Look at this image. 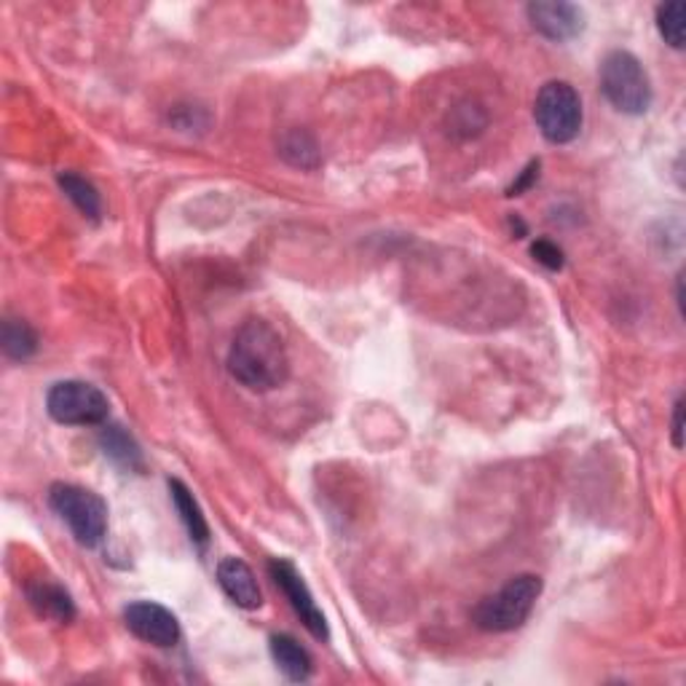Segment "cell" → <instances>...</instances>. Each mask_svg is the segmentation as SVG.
<instances>
[{"label": "cell", "instance_id": "obj_13", "mask_svg": "<svg viewBox=\"0 0 686 686\" xmlns=\"http://www.w3.org/2000/svg\"><path fill=\"white\" fill-rule=\"evenodd\" d=\"M169 496H172V505H175L177 514H180L182 525H186L188 536H191V542H196L199 547H207L209 525H207V518H204L202 507H199L196 496L191 494V488H188L182 480L172 478L169 480Z\"/></svg>", "mask_w": 686, "mask_h": 686}, {"label": "cell", "instance_id": "obj_18", "mask_svg": "<svg viewBox=\"0 0 686 686\" xmlns=\"http://www.w3.org/2000/svg\"><path fill=\"white\" fill-rule=\"evenodd\" d=\"M485 124H488V116L478 102H461L448 116V131L454 137H461V140L478 137L485 129Z\"/></svg>", "mask_w": 686, "mask_h": 686}, {"label": "cell", "instance_id": "obj_12", "mask_svg": "<svg viewBox=\"0 0 686 686\" xmlns=\"http://www.w3.org/2000/svg\"><path fill=\"white\" fill-rule=\"evenodd\" d=\"M268 649H271V660L277 662V668L290 678V682L301 684L312 678V657H308V651L303 649L293 636L277 633V636H271V641H268Z\"/></svg>", "mask_w": 686, "mask_h": 686}, {"label": "cell", "instance_id": "obj_15", "mask_svg": "<svg viewBox=\"0 0 686 686\" xmlns=\"http://www.w3.org/2000/svg\"><path fill=\"white\" fill-rule=\"evenodd\" d=\"M279 156L295 169H317L319 167V145L312 131L288 129L279 137Z\"/></svg>", "mask_w": 686, "mask_h": 686}, {"label": "cell", "instance_id": "obj_21", "mask_svg": "<svg viewBox=\"0 0 686 686\" xmlns=\"http://www.w3.org/2000/svg\"><path fill=\"white\" fill-rule=\"evenodd\" d=\"M536 177H539V158H536V162H531L529 167L520 172L518 180H514L512 186L507 188V196H520V193H523V191H529L531 182H534Z\"/></svg>", "mask_w": 686, "mask_h": 686}, {"label": "cell", "instance_id": "obj_10", "mask_svg": "<svg viewBox=\"0 0 686 686\" xmlns=\"http://www.w3.org/2000/svg\"><path fill=\"white\" fill-rule=\"evenodd\" d=\"M217 585L239 609L255 611L263 606V593L257 587L255 571L242 558H223L217 563Z\"/></svg>", "mask_w": 686, "mask_h": 686}, {"label": "cell", "instance_id": "obj_11", "mask_svg": "<svg viewBox=\"0 0 686 686\" xmlns=\"http://www.w3.org/2000/svg\"><path fill=\"white\" fill-rule=\"evenodd\" d=\"M25 593L36 614L49 617V620L62 622V625L76 620V604H73L71 593L62 585H56V582L36 580L25 587Z\"/></svg>", "mask_w": 686, "mask_h": 686}, {"label": "cell", "instance_id": "obj_8", "mask_svg": "<svg viewBox=\"0 0 686 686\" xmlns=\"http://www.w3.org/2000/svg\"><path fill=\"white\" fill-rule=\"evenodd\" d=\"M124 622H127L129 633H135L140 641L158 646V649H169L180 641V622L167 606L156 604V600L129 604L124 609Z\"/></svg>", "mask_w": 686, "mask_h": 686}, {"label": "cell", "instance_id": "obj_1", "mask_svg": "<svg viewBox=\"0 0 686 686\" xmlns=\"http://www.w3.org/2000/svg\"><path fill=\"white\" fill-rule=\"evenodd\" d=\"M228 373L250 392L282 386L290 376V357L279 330L261 317L239 325L228 348Z\"/></svg>", "mask_w": 686, "mask_h": 686}, {"label": "cell", "instance_id": "obj_3", "mask_svg": "<svg viewBox=\"0 0 686 686\" xmlns=\"http://www.w3.org/2000/svg\"><path fill=\"white\" fill-rule=\"evenodd\" d=\"M542 580L536 574L512 576L501 590L483 598L472 611V622L485 633H510L525 625L542 596Z\"/></svg>", "mask_w": 686, "mask_h": 686}, {"label": "cell", "instance_id": "obj_2", "mask_svg": "<svg viewBox=\"0 0 686 686\" xmlns=\"http://www.w3.org/2000/svg\"><path fill=\"white\" fill-rule=\"evenodd\" d=\"M600 91L611 107L625 116H644L655 100L649 73L641 60L622 49L609 51L600 62Z\"/></svg>", "mask_w": 686, "mask_h": 686}, {"label": "cell", "instance_id": "obj_4", "mask_svg": "<svg viewBox=\"0 0 686 686\" xmlns=\"http://www.w3.org/2000/svg\"><path fill=\"white\" fill-rule=\"evenodd\" d=\"M49 507L65 520L78 545L86 550L102 545L107 534V505L94 491L73 483H54L49 488Z\"/></svg>", "mask_w": 686, "mask_h": 686}, {"label": "cell", "instance_id": "obj_5", "mask_svg": "<svg viewBox=\"0 0 686 686\" xmlns=\"http://www.w3.org/2000/svg\"><path fill=\"white\" fill-rule=\"evenodd\" d=\"M534 122L552 145H566L580 135L585 113L582 100L569 81H547L534 102Z\"/></svg>", "mask_w": 686, "mask_h": 686}, {"label": "cell", "instance_id": "obj_7", "mask_svg": "<svg viewBox=\"0 0 686 686\" xmlns=\"http://www.w3.org/2000/svg\"><path fill=\"white\" fill-rule=\"evenodd\" d=\"M268 574H271L274 585H277L279 590L288 596L290 606H293L295 614L301 617V622L306 625V631L312 633L317 641H330L328 620H325L322 609L317 606V600H314L312 590H308V585L303 582L301 571L295 569L293 560L271 558L268 560Z\"/></svg>", "mask_w": 686, "mask_h": 686}, {"label": "cell", "instance_id": "obj_22", "mask_svg": "<svg viewBox=\"0 0 686 686\" xmlns=\"http://www.w3.org/2000/svg\"><path fill=\"white\" fill-rule=\"evenodd\" d=\"M673 448H684V397H678L673 405Z\"/></svg>", "mask_w": 686, "mask_h": 686}, {"label": "cell", "instance_id": "obj_6", "mask_svg": "<svg viewBox=\"0 0 686 686\" xmlns=\"http://www.w3.org/2000/svg\"><path fill=\"white\" fill-rule=\"evenodd\" d=\"M46 410L56 424L102 427L111 414V403L100 389L86 381H60L46 394Z\"/></svg>", "mask_w": 686, "mask_h": 686}, {"label": "cell", "instance_id": "obj_20", "mask_svg": "<svg viewBox=\"0 0 686 686\" xmlns=\"http://www.w3.org/2000/svg\"><path fill=\"white\" fill-rule=\"evenodd\" d=\"M531 255H534L536 263H542L545 268H550V271H560L563 268V250L558 247V244L547 242V239H539V242L531 244Z\"/></svg>", "mask_w": 686, "mask_h": 686}, {"label": "cell", "instance_id": "obj_17", "mask_svg": "<svg viewBox=\"0 0 686 686\" xmlns=\"http://www.w3.org/2000/svg\"><path fill=\"white\" fill-rule=\"evenodd\" d=\"M56 180H60V188L65 191V196L76 204L78 213H81L84 217H89V220H100L102 199L89 180L73 175V172H62Z\"/></svg>", "mask_w": 686, "mask_h": 686}, {"label": "cell", "instance_id": "obj_23", "mask_svg": "<svg viewBox=\"0 0 686 686\" xmlns=\"http://www.w3.org/2000/svg\"><path fill=\"white\" fill-rule=\"evenodd\" d=\"M676 303L682 308V317H684V274H678V284H676Z\"/></svg>", "mask_w": 686, "mask_h": 686}, {"label": "cell", "instance_id": "obj_14", "mask_svg": "<svg viewBox=\"0 0 686 686\" xmlns=\"http://www.w3.org/2000/svg\"><path fill=\"white\" fill-rule=\"evenodd\" d=\"M100 448L113 465L124 467V470H142V454L135 437L118 424H102L100 429Z\"/></svg>", "mask_w": 686, "mask_h": 686}, {"label": "cell", "instance_id": "obj_16", "mask_svg": "<svg viewBox=\"0 0 686 686\" xmlns=\"http://www.w3.org/2000/svg\"><path fill=\"white\" fill-rule=\"evenodd\" d=\"M0 346H3V354L9 359L25 363L38 352V335L25 319L5 317L3 328H0Z\"/></svg>", "mask_w": 686, "mask_h": 686}, {"label": "cell", "instance_id": "obj_9", "mask_svg": "<svg viewBox=\"0 0 686 686\" xmlns=\"http://www.w3.org/2000/svg\"><path fill=\"white\" fill-rule=\"evenodd\" d=\"M531 27L547 41H571L585 30V11L566 0H536L525 9Z\"/></svg>", "mask_w": 686, "mask_h": 686}, {"label": "cell", "instance_id": "obj_19", "mask_svg": "<svg viewBox=\"0 0 686 686\" xmlns=\"http://www.w3.org/2000/svg\"><path fill=\"white\" fill-rule=\"evenodd\" d=\"M684 14L686 5L682 0L657 5V30H660V36L673 49H684Z\"/></svg>", "mask_w": 686, "mask_h": 686}]
</instances>
